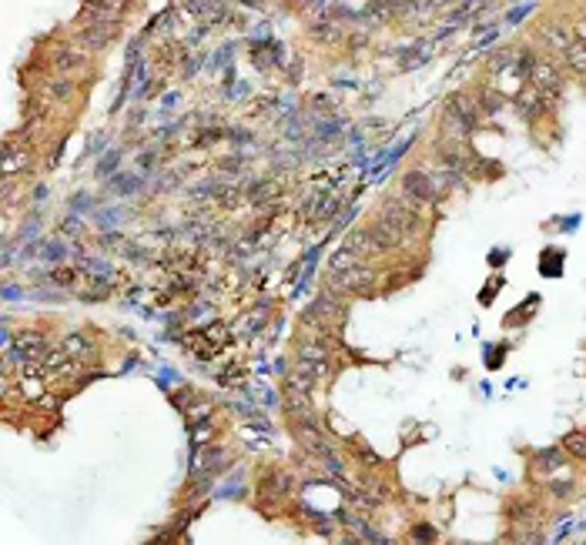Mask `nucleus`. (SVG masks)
<instances>
[{"instance_id":"nucleus-1","label":"nucleus","mask_w":586,"mask_h":545,"mask_svg":"<svg viewBox=\"0 0 586 545\" xmlns=\"http://www.w3.org/2000/svg\"><path fill=\"white\" fill-rule=\"evenodd\" d=\"M332 285L339 292H352V294H372L375 288V275L365 268H348V271H332Z\"/></svg>"},{"instance_id":"nucleus-2","label":"nucleus","mask_w":586,"mask_h":545,"mask_svg":"<svg viewBox=\"0 0 586 545\" xmlns=\"http://www.w3.org/2000/svg\"><path fill=\"white\" fill-rule=\"evenodd\" d=\"M365 238H369V248L372 251H395V248H402V234L385 221V217H379V221H372L369 228H365Z\"/></svg>"},{"instance_id":"nucleus-3","label":"nucleus","mask_w":586,"mask_h":545,"mask_svg":"<svg viewBox=\"0 0 586 545\" xmlns=\"http://www.w3.org/2000/svg\"><path fill=\"white\" fill-rule=\"evenodd\" d=\"M382 217L399 231V234H402V238H409L412 231H419V215H416L406 201H389L382 208Z\"/></svg>"},{"instance_id":"nucleus-4","label":"nucleus","mask_w":586,"mask_h":545,"mask_svg":"<svg viewBox=\"0 0 586 545\" xmlns=\"http://www.w3.org/2000/svg\"><path fill=\"white\" fill-rule=\"evenodd\" d=\"M529 80H533V88L539 90V94H546V97H553V94H560L563 90L560 67L549 64V61H536L533 71H529Z\"/></svg>"},{"instance_id":"nucleus-5","label":"nucleus","mask_w":586,"mask_h":545,"mask_svg":"<svg viewBox=\"0 0 586 545\" xmlns=\"http://www.w3.org/2000/svg\"><path fill=\"white\" fill-rule=\"evenodd\" d=\"M402 191H406L412 201H422L429 204L439 198V191H435V181L426 174V171H409L406 178H402Z\"/></svg>"},{"instance_id":"nucleus-6","label":"nucleus","mask_w":586,"mask_h":545,"mask_svg":"<svg viewBox=\"0 0 586 545\" xmlns=\"http://www.w3.org/2000/svg\"><path fill=\"white\" fill-rule=\"evenodd\" d=\"M128 11V0H88L84 7V17H94V20H111L117 24Z\"/></svg>"},{"instance_id":"nucleus-7","label":"nucleus","mask_w":586,"mask_h":545,"mask_svg":"<svg viewBox=\"0 0 586 545\" xmlns=\"http://www.w3.org/2000/svg\"><path fill=\"white\" fill-rule=\"evenodd\" d=\"M285 402H288V415H292L295 421L298 419H312V402H308V392L305 388H298V385H292V381H285Z\"/></svg>"},{"instance_id":"nucleus-8","label":"nucleus","mask_w":586,"mask_h":545,"mask_svg":"<svg viewBox=\"0 0 586 545\" xmlns=\"http://www.w3.org/2000/svg\"><path fill=\"white\" fill-rule=\"evenodd\" d=\"M315 318H319V325H332V321H339V318H342V304L335 301L332 294H322L319 301L305 311V321H315Z\"/></svg>"},{"instance_id":"nucleus-9","label":"nucleus","mask_w":586,"mask_h":545,"mask_svg":"<svg viewBox=\"0 0 586 545\" xmlns=\"http://www.w3.org/2000/svg\"><path fill=\"white\" fill-rule=\"evenodd\" d=\"M17 348H20L17 355L24 358V365H34V368H37V361H44V358H47V352H51V348H47V342H44L40 335H20Z\"/></svg>"},{"instance_id":"nucleus-10","label":"nucleus","mask_w":586,"mask_h":545,"mask_svg":"<svg viewBox=\"0 0 586 545\" xmlns=\"http://www.w3.org/2000/svg\"><path fill=\"white\" fill-rule=\"evenodd\" d=\"M111 37H115V24H111V20H98L94 27L81 30V40H84L88 47H94V51L107 47V44H111Z\"/></svg>"},{"instance_id":"nucleus-11","label":"nucleus","mask_w":586,"mask_h":545,"mask_svg":"<svg viewBox=\"0 0 586 545\" xmlns=\"http://www.w3.org/2000/svg\"><path fill=\"white\" fill-rule=\"evenodd\" d=\"M563 452L570 458L586 462V431H566V435H563Z\"/></svg>"},{"instance_id":"nucleus-12","label":"nucleus","mask_w":586,"mask_h":545,"mask_svg":"<svg viewBox=\"0 0 586 545\" xmlns=\"http://www.w3.org/2000/svg\"><path fill=\"white\" fill-rule=\"evenodd\" d=\"M543 40H546L549 47H556V51H566L573 44V34L566 27H543Z\"/></svg>"},{"instance_id":"nucleus-13","label":"nucleus","mask_w":586,"mask_h":545,"mask_svg":"<svg viewBox=\"0 0 586 545\" xmlns=\"http://www.w3.org/2000/svg\"><path fill=\"white\" fill-rule=\"evenodd\" d=\"M563 57H566V64L573 67L576 74H586V44H570L566 51H563Z\"/></svg>"},{"instance_id":"nucleus-14","label":"nucleus","mask_w":586,"mask_h":545,"mask_svg":"<svg viewBox=\"0 0 586 545\" xmlns=\"http://www.w3.org/2000/svg\"><path fill=\"white\" fill-rule=\"evenodd\" d=\"M64 352L71 358H90L94 355V345H90L88 338H81V335H71V338L64 342Z\"/></svg>"},{"instance_id":"nucleus-15","label":"nucleus","mask_w":586,"mask_h":545,"mask_svg":"<svg viewBox=\"0 0 586 545\" xmlns=\"http://www.w3.org/2000/svg\"><path fill=\"white\" fill-rule=\"evenodd\" d=\"M563 462H566V458H563V452L560 448H549V452H539V455H536V469H560Z\"/></svg>"},{"instance_id":"nucleus-16","label":"nucleus","mask_w":586,"mask_h":545,"mask_svg":"<svg viewBox=\"0 0 586 545\" xmlns=\"http://www.w3.org/2000/svg\"><path fill=\"white\" fill-rule=\"evenodd\" d=\"M111 188H121L117 194H131V191L141 188V178H128V174H121V178L111 181Z\"/></svg>"},{"instance_id":"nucleus-17","label":"nucleus","mask_w":586,"mask_h":545,"mask_svg":"<svg viewBox=\"0 0 586 545\" xmlns=\"http://www.w3.org/2000/svg\"><path fill=\"white\" fill-rule=\"evenodd\" d=\"M412 539H416V542H435V529L433 525H416V529H412Z\"/></svg>"},{"instance_id":"nucleus-18","label":"nucleus","mask_w":586,"mask_h":545,"mask_svg":"<svg viewBox=\"0 0 586 545\" xmlns=\"http://www.w3.org/2000/svg\"><path fill=\"white\" fill-rule=\"evenodd\" d=\"M51 281H57V285H74V281H77V271H67V268H61V271H51Z\"/></svg>"},{"instance_id":"nucleus-19","label":"nucleus","mask_w":586,"mask_h":545,"mask_svg":"<svg viewBox=\"0 0 586 545\" xmlns=\"http://www.w3.org/2000/svg\"><path fill=\"white\" fill-rule=\"evenodd\" d=\"M549 489H553V495H563V498H566V495H573V482H553Z\"/></svg>"},{"instance_id":"nucleus-20","label":"nucleus","mask_w":586,"mask_h":545,"mask_svg":"<svg viewBox=\"0 0 586 545\" xmlns=\"http://www.w3.org/2000/svg\"><path fill=\"white\" fill-rule=\"evenodd\" d=\"M115 161H117V151H111V154H107V161H101L98 174H107V171H115Z\"/></svg>"}]
</instances>
